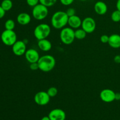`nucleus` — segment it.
I'll use <instances>...</instances> for the list:
<instances>
[{"label":"nucleus","mask_w":120,"mask_h":120,"mask_svg":"<svg viewBox=\"0 0 120 120\" xmlns=\"http://www.w3.org/2000/svg\"><path fill=\"white\" fill-rule=\"evenodd\" d=\"M25 57L27 62H29V63L38 62L40 58L39 53L38 52L36 49L33 48L27 49L25 53Z\"/></svg>","instance_id":"11"},{"label":"nucleus","mask_w":120,"mask_h":120,"mask_svg":"<svg viewBox=\"0 0 120 120\" xmlns=\"http://www.w3.org/2000/svg\"><path fill=\"white\" fill-rule=\"evenodd\" d=\"M50 100V96L48 95L47 91H41L36 93L34 96V101L36 104L41 106L46 105Z\"/></svg>","instance_id":"7"},{"label":"nucleus","mask_w":120,"mask_h":120,"mask_svg":"<svg viewBox=\"0 0 120 120\" xmlns=\"http://www.w3.org/2000/svg\"><path fill=\"white\" fill-rule=\"evenodd\" d=\"M12 50L14 55L21 56L25 55L26 51V44L23 41H17L12 46Z\"/></svg>","instance_id":"10"},{"label":"nucleus","mask_w":120,"mask_h":120,"mask_svg":"<svg viewBox=\"0 0 120 120\" xmlns=\"http://www.w3.org/2000/svg\"><path fill=\"white\" fill-rule=\"evenodd\" d=\"M80 1H87V0H80Z\"/></svg>","instance_id":"34"},{"label":"nucleus","mask_w":120,"mask_h":120,"mask_svg":"<svg viewBox=\"0 0 120 120\" xmlns=\"http://www.w3.org/2000/svg\"><path fill=\"white\" fill-rule=\"evenodd\" d=\"M109 46L114 49H118L120 48V35L114 34L109 36Z\"/></svg>","instance_id":"15"},{"label":"nucleus","mask_w":120,"mask_h":120,"mask_svg":"<svg viewBox=\"0 0 120 120\" xmlns=\"http://www.w3.org/2000/svg\"><path fill=\"white\" fill-rule=\"evenodd\" d=\"M75 0H60V2L63 5L69 6L73 3Z\"/></svg>","instance_id":"26"},{"label":"nucleus","mask_w":120,"mask_h":120,"mask_svg":"<svg viewBox=\"0 0 120 120\" xmlns=\"http://www.w3.org/2000/svg\"><path fill=\"white\" fill-rule=\"evenodd\" d=\"M60 39L63 44L69 45L75 41V30L70 27H64L61 29L60 32Z\"/></svg>","instance_id":"4"},{"label":"nucleus","mask_w":120,"mask_h":120,"mask_svg":"<svg viewBox=\"0 0 120 120\" xmlns=\"http://www.w3.org/2000/svg\"><path fill=\"white\" fill-rule=\"evenodd\" d=\"M82 28L84 29L87 34L94 32L96 28V23L95 20L91 17H86L82 20Z\"/></svg>","instance_id":"8"},{"label":"nucleus","mask_w":120,"mask_h":120,"mask_svg":"<svg viewBox=\"0 0 120 120\" xmlns=\"http://www.w3.org/2000/svg\"><path fill=\"white\" fill-rule=\"evenodd\" d=\"M96 13L100 15H104L108 11V7L106 4L101 1H97L95 3L94 6Z\"/></svg>","instance_id":"13"},{"label":"nucleus","mask_w":120,"mask_h":120,"mask_svg":"<svg viewBox=\"0 0 120 120\" xmlns=\"http://www.w3.org/2000/svg\"><path fill=\"white\" fill-rule=\"evenodd\" d=\"M28 5L30 7H34L40 3L39 0H26Z\"/></svg>","instance_id":"24"},{"label":"nucleus","mask_w":120,"mask_h":120,"mask_svg":"<svg viewBox=\"0 0 120 120\" xmlns=\"http://www.w3.org/2000/svg\"><path fill=\"white\" fill-rule=\"evenodd\" d=\"M5 11L4 9L1 7V6L0 5V19L2 18L5 16Z\"/></svg>","instance_id":"29"},{"label":"nucleus","mask_w":120,"mask_h":120,"mask_svg":"<svg viewBox=\"0 0 120 120\" xmlns=\"http://www.w3.org/2000/svg\"><path fill=\"white\" fill-rule=\"evenodd\" d=\"M48 95L50 96V98L52 97H54L57 94V93H58V90H57V88L55 87H51L49 88L47 91Z\"/></svg>","instance_id":"23"},{"label":"nucleus","mask_w":120,"mask_h":120,"mask_svg":"<svg viewBox=\"0 0 120 120\" xmlns=\"http://www.w3.org/2000/svg\"><path fill=\"white\" fill-rule=\"evenodd\" d=\"M75 38L79 40L84 39L86 37L87 33L82 28H78L75 30Z\"/></svg>","instance_id":"18"},{"label":"nucleus","mask_w":120,"mask_h":120,"mask_svg":"<svg viewBox=\"0 0 120 120\" xmlns=\"http://www.w3.org/2000/svg\"><path fill=\"white\" fill-rule=\"evenodd\" d=\"M51 32V28L47 23H40L35 28L34 35L35 38L39 40L47 39Z\"/></svg>","instance_id":"3"},{"label":"nucleus","mask_w":120,"mask_h":120,"mask_svg":"<svg viewBox=\"0 0 120 120\" xmlns=\"http://www.w3.org/2000/svg\"><path fill=\"white\" fill-rule=\"evenodd\" d=\"M66 13L67 14L68 16L69 17H70V16L76 15V10L73 8H69L67 9V11H66Z\"/></svg>","instance_id":"25"},{"label":"nucleus","mask_w":120,"mask_h":120,"mask_svg":"<svg viewBox=\"0 0 120 120\" xmlns=\"http://www.w3.org/2000/svg\"></svg>","instance_id":"35"},{"label":"nucleus","mask_w":120,"mask_h":120,"mask_svg":"<svg viewBox=\"0 0 120 120\" xmlns=\"http://www.w3.org/2000/svg\"><path fill=\"white\" fill-rule=\"evenodd\" d=\"M116 8L117 10L120 11V0H117V3H116Z\"/></svg>","instance_id":"31"},{"label":"nucleus","mask_w":120,"mask_h":120,"mask_svg":"<svg viewBox=\"0 0 120 120\" xmlns=\"http://www.w3.org/2000/svg\"><path fill=\"white\" fill-rule=\"evenodd\" d=\"M1 6L5 11H8L12 8L13 3L11 0H3L1 2Z\"/></svg>","instance_id":"19"},{"label":"nucleus","mask_w":120,"mask_h":120,"mask_svg":"<svg viewBox=\"0 0 120 120\" xmlns=\"http://www.w3.org/2000/svg\"><path fill=\"white\" fill-rule=\"evenodd\" d=\"M39 70L43 72H49L52 71L56 65L55 57L50 55H46L40 57L38 62Z\"/></svg>","instance_id":"2"},{"label":"nucleus","mask_w":120,"mask_h":120,"mask_svg":"<svg viewBox=\"0 0 120 120\" xmlns=\"http://www.w3.org/2000/svg\"><path fill=\"white\" fill-rule=\"evenodd\" d=\"M4 44L7 46H12L17 41V36L14 30H7L2 32L1 36Z\"/></svg>","instance_id":"6"},{"label":"nucleus","mask_w":120,"mask_h":120,"mask_svg":"<svg viewBox=\"0 0 120 120\" xmlns=\"http://www.w3.org/2000/svg\"><path fill=\"white\" fill-rule=\"evenodd\" d=\"M114 61L115 63H118V64L120 63V55H116V56H114Z\"/></svg>","instance_id":"30"},{"label":"nucleus","mask_w":120,"mask_h":120,"mask_svg":"<svg viewBox=\"0 0 120 120\" xmlns=\"http://www.w3.org/2000/svg\"><path fill=\"white\" fill-rule=\"evenodd\" d=\"M16 21L21 25H26L31 21V16L26 12L20 13L16 18Z\"/></svg>","instance_id":"16"},{"label":"nucleus","mask_w":120,"mask_h":120,"mask_svg":"<svg viewBox=\"0 0 120 120\" xmlns=\"http://www.w3.org/2000/svg\"><path fill=\"white\" fill-rule=\"evenodd\" d=\"M100 98L104 103H112L116 100V93L110 89H105L100 93Z\"/></svg>","instance_id":"9"},{"label":"nucleus","mask_w":120,"mask_h":120,"mask_svg":"<svg viewBox=\"0 0 120 120\" xmlns=\"http://www.w3.org/2000/svg\"><path fill=\"white\" fill-rule=\"evenodd\" d=\"M109 40V36L107 35H103L100 37V41L103 43H108Z\"/></svg>","instance_id":"27"},{"label":"nucleus","mask_w":120,"mask_h":120,"mask_svg":"<svg viewBox=\"0 0 120 120\" xmlns=\"http://www.w3.org/2000/svg\"><path fill=\"white\" fill-rule=\"evenodd\" d=\"M111 18L113 22H118L120 21V11L118 10H116L112 12L111 15Z\"/></svg>","instance_id":"21"},{"label":"nucleus","mask_w":120,"mask_h":120,"mask_svg":"<svg viewBox=\"0 0 120 120\" xmlns=\"http://www.w3.org/2000/svg\"><path fill=\"white\" fill-rule=\"evenodd\" d=\"M116 100H120V93H116Z\"/></svg>","instance_id":"32"},{"label":"nucleus","mask_w":120,"mask_h":120,"mask_svg":"<svg viewBox=\"0 0 120 120\" xmlns=\"http://www.w3.org/2000/svg\"><path fill=\"white\" fill-rule=\"evenodd\" d=\"M41 120H50L48 116H45V117H42V119H41Z\"/></svg>","instance_id":"33"},{"label":"nucleus","mask_w":120,"mask_h":120,"mask_svg":"<svg viewBox=\"0 0 120 120\" xmlns=\"http://www.w3.org/2000/svg\"><path fill=\"white\" fill-rule=\"evenodd\" d=\"M69 16L66 12L59 11L52 15L51 18V24L52 27L56 29H62L66 27L68 23Z\"/></svg>","instance_id":"1"},{"label":"nucleus","mask_w":120,"mask_h":120,"mask_svg":"<svg viewBox=\"0 0 120 120\" xmlns=\"http://www.w3.org/2000/svg\"><path fill=\"white\" fill-rule=\"evenodd\" d=\"M29 68H30V70H33V71H35V70H38L39 66H38V62H36V63H30Z\"/></svg>","instance_id":"28"},{"label":"nucleus","mask_w":120,"mask_h":120,"mask_svg":"<svg viewBox=\"0 0 120 120\" xmlns=\"http://www.w3.org/2000/svg\"><path fill=\"white\" fill-rule=\"evenodd\" d=\"M48 117L50 120H65L66 112L60 109H55L49 112Z\"/></svg>","instance_id":"12"},{"label":"nucleus","mask_w":120,"mask_h":120,"mask_svg":"<svg viewBox=\"0 0 120 120\" xmlns=\"http://www.w3.org/2000/svg\"><path fill=\"white\" fill-rule=\"evenodd\" d=\"M38 46L40 50L43 52H48L52 49V43L47 39L39 40L38 41Z\"/></svg>","instance_id":"17"},{"label":"nucleus","mask_w":120,"mask_h":120,"mask_svg":"<svg viewBox=\"0 0 120 120\" xmlns=\"http://www.w3.org/2000/svg\"><path fill=\"white\" fill-rule=\"evenodd\" d=\"M32 14L33 18L35 19L38 21H42L48 16L49 14L48 7L39 3L35 7H33Z\"/></svg>","instance_id":"5"},{"label":"nucleus","mask_w":120,"mask_h":120,"mask_svg":"<svg viewBox=\"0 0 120 120\" xmlns=\"http://www.w3.org/2000/svg\"><path fill=\"white\" fill-rule=\"evenodd\" d=\"M57 0H39V2L41 4L47 7H50L53 6L57 2Z\"/></svg>","instance_id":"22"},{"label":"nucleus","mask_w":120,"mask_h":120,"mask_svg":"<svg viewBox=\"0 0 120 120\" xmlns=\"http://www.w3.org/2000/svg\"><path fill=\"white\" fill-rule=\"evenodd\" d=\"M82 20L77 15H75L69 17L68 19V23L69 27L73 29H77L79 28L82 26Z\"/></svg>","instance_id":"14"},{"label":"nucleus","mask_w":120,"mask_h":120,"mask_svg":"<svg viewBox=\"0 0 120 120\" xmlns=\"http://www.w3.org/2000/svg\"><path fill=\"white\" fill-rule=\"evenodd\" d=\"M15 26V23L12 19H8L5 23V28L7 30H14Z\"/></svg>","instance_id":"20"}]
</instances>
